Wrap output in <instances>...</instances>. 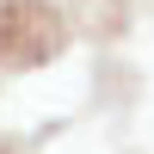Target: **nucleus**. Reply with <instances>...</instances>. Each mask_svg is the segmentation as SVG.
<instances>
[{
	"instance_id": "nucleus-1",
	"label": "nucleus",
	"mask_w": 154,
	"mask_h": 154,
	"mask_svg": "<svg viewBox=\"0 0 154 154\" xmlns=\"http://www.w3.org/2000/svg\"><path fill=\"white\" fill-rule=\"evenodd\" d=\"M62 49V19L43 0H0V62L31 68Z\"/></svg>"
}]
</instances>
